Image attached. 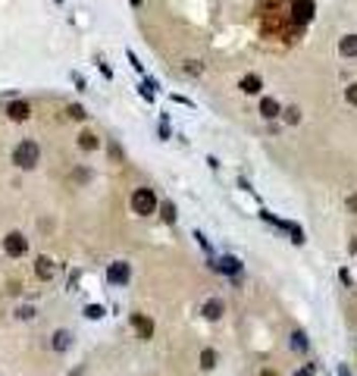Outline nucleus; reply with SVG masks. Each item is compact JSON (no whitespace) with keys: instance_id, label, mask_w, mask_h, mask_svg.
I'll use <instances>...</instances> for the list:
<instances>
[{"instance_id":"b1692460","label":"nucleus","mask_w":357,"mask_h":376,"mask_svg":"<svg viewBox=\"0 0 357 376\" xmlns=\"http://www.w3.org/2000/svg\"><path fill=\"white\" fill-rule=\"evenodd\" d=\"M201 69H204V66H201L198 60H191V63H185V73H194V76H198V73H201Z\"/></svg>"},{"instance_id":"f8f14e48","label":"nucleus","mask_w":357,"mask_h":376,"mask_svg":"<svg viewBox=\"0 0 357 376\" xmlns=\"http://www.w3.org/2000/svg\"><path fill=\"white\" fill-rule=\"evenodd\" d=\"M204 317H207V320H219V317H222V301L210 298V301L204 304Z\"/></svg>"},{"instance_id":"aec40b11","label":"nucleus","mask_w":357,"mask_h":376,"mask_svg":"<svg viewBox=\"0 0 357 376\" xmlns=\"http://www.w3.org/2000/svg\"><path fill=\"white\" fill-rule=\"evenodd\" d=\"M69 116H72V119H85L88 113H85V107H79V104H69Z\"/></svg>"},{"instance_id":"dca6fc26","label":"nucleus","mask_w":357,"mask_h":376,"mask_svg":"<svg viewBox=\"0 0 357 376\" xmlns=\"http://www.w3.org/2000/svg\"><path fill=\"white\" fill-rule=\"evenodd\" d=\"M53 348H56V351H66V348H69V332H63V329L53 332Z\"/></svg>"},{"instance_id":"4be33fe9","label":"nucleus","mask_w":357,"mask_h":376,"mask_svg":"<svg viewBox=\"0 0 357 376\" xmlns=\"http://www.w3.org/2000/svg\"><path fill=\"white\" fill-rule=\"evenodd\" d=\"M285 119H288V122L295 125V122L301 119V110H298V107H288V110H285Z\"/></svg>"},{"instance_id":"7ed1b4c3","label":"nucleus","mask_w":357,"mask_h":376,"mask_svg":"<svg viewBox=\"0 0 357 376\" xmlns=\"http://www.w3.org/2000/svg\"><path fill=\"white\" fill-rule=\"evenodd\" d=\"M4 251L10 257H22L25 251H28V242H25V235L22 232H10V235L4 238Z\"/></svg>"},{"instance_id":"2eb2a0df","label":"nucleus","mask_w":357,"mask_h":376,"mask_svg":"<svg viewBox=\"0 0 357 376\" xmlns=\"http://www.w3.org/2000/svg\"><path fill=\"white\" fill-rule=\"evenodd\" d=\"M201 367H204V370H213V367H216V351L204 348V351H201Z\"/></svg>"},{"instance_id":"4468645a","label":"nucleus","mask_w":357,"mask_h":376,"mask_svg":"<svg viewBox=\"0 0 357 376\" xmlns=\"http://www.w3.org/2000/svg\"><path fill=\"white\" fill-rule=\"evenodd\" d=\"M79 148H82V151H94V148H98V135L82 132V135H79Z\"/></svg>"},{"instance_id":"1a4fd4ad","label":"nucleus","mask_w":357,"mask_h":376,"mask_svg":"<svg viewBox=\"0 0 357 376\" xmlns=\"http://www.w3.org/2000/svg\"><path fill=\"white\" fill-rule=\"evenodd\" d=\"M338 50H342V57H357V35H345L338 41Z\"/></svg>"},{"instance_id":"f03ea898","label":"nucleus","mask_w":357,"mask_h":376,"mask_svg":"<svg viewBox=\"0 0 357 376\" xmlns=\"http://www.w3.org/2000/svg\"><path fill=\"white\" fill-rule=\"evenodd\" d=\"M132 210H135L138 217H150V213L157 210V194L150 188H135V194H132Z\"/></svg>"},{"instance_id":"6e6552de","label":"nucleus","mask_w":357,"mask_h":376,"mask_svg":"<svg viewBox=\"0 0 357 376\" xmlns=\"http://www.w3.org/2000/svg\"><path fill=\"white\" fill-rule=\"evenodd\" d=\"M35 276L44 279V282L53 279V260H50V257H38V260H35Z\"/></svg>"},{"instance_id":"20e7f679","label":"nucleus","mask_w":357,"mask_h":376,"mask_svg":"<svg viewBox=\"0 0 357 376\" xmlns=\"http://www.w3.org/2000/svg\"><path fill=\"white\" fill-rule=\"evenodd\" d=\"M291 16H295V22H310L313 19V0H291Z\"/></svg>"},{"instance_id":"6ab92c4d","label":"nucleus","mask_w":357,"mask_h":376,"mask_svg":"<svg viewBox=\"0 0 357 376\" xmlns=\"http://www.w3.org/2000/svg\"><path fill=\"white\" fill-rule=\"evenodd\" d=\"M85 317H91V320H101V317H104V307H101V304H91V307H85Z\"/></svg>"},{"instance_id":"393cba45","label":"nucleus","mask_w":357,"mask_h":376,"mask_svg":"<svg viewBox=\"0 0 357 376\" xmlns=\"http://www.w3.org/2000/svg\"><path fill=\"white\" fill-rule=\"evenodd\" d=\"M295 376H313V364H307V367H301Z\"/></svg>"},{"instance_id":"ddd939ff","label":"nucleus","mask_w":357,"mask_h":376,"mask_svg":"<svg viewBox=\"0 0 357 376\" xmlns=\"http://www.w3.org/2000/svg\"><path fill=\"white\" fill-rule=\"evenodd\" d=\"M260 113H263V119L279 116V104H276L273 97H263V100H260Z\"/></svg>"},{"instance_id":"9b49d317","label":"nucleus","mask_w":357,"mask_h":376,"mask_svg":"<svg viewBox=\"0 0 357 376\" xmlns=\"http://www.w3.org/2000/svg\"><path fill=\"white\" fill-rule=\"evenodd\" d=\"M260 88H263L260 76H244V79H241V91H244V94H260Z\"/></svg>"},{"instance_id":"9d476101","label":"nucleus","mask_w":357,"mask_h":376,"mask_svg":"<svg viewBox=\"0 0 357 376\" xmlns=\"http://www.w3.org/2000/svg\"><path fill=\"white\" fill-rule=\"evenodd\" d=\"M216 266V270H222V273H229V276H238L241 273V263L235 260V257H222L219 263H213Z\"/></svg>"},{"instance_id":"a211bd4d","label":"nucleus","mask_w":357,"mask_h":376,"mask_svg":"<svg viewBox=\"0 0 357 376\" xmlns=\"http://www.w3.org/2000/svg\"><path fill=\"white\" fill-rule=\"evenodd\" d=\"M163 220L166 223H176V207L169 204V201H163Z\"/></svg>"},{"instance_id":"f257e3e1","label":"nucleus","mask_w":357,"mask_h":376,"mask_svg":"<svg viewBox=\"0 0 357 376\" xmlns=\"http://www.w3.org/2000/svg\"><path fill=\"white\" fill-rule=\"evenodd\" d=\"M38 160H41V148L35 145V141H19L16 145V151H13V163L19 166V169H35L38 166Z\"/></svg>"},{"instance_id":"39448f33","label":"nucleus","mask_w":357,"mask_h":376,"mask_svg":"<svg viewBox=\"0 0 357 376\" xmlns=\"http://www.w3.org/2000/svg\"><path fill=\"white\" fill-rule=\"evenodd\" d=\"M107 279H110V285H125L128 279H132V270H128V263H110V270H107Z\"/></svg>"},{"instance_id":"412c9836","label":"nucleus","mask_w":357,"mask_h":376,"mask_svg":"<svg viewBox=\"0 0 357 376\" xmlns=\"http://www.w3.org/2000/svg\"><path fill=\"white\" fill-rule=\"evenodd\" d=\"M291 342H295V348H298V351H304V348H307V338H304V332H295V335H291Z\"/></svg>"},{"instance_id":"a878e982","label":"nucleus","mask_w":357,"mask_h":376,"mask_svg":"<svg viewBox=\"0 0 357 376\" xmlns=\"http://www.w3.org/2000/svg\"><path fill=\"white\" fill-rule=\"evenodd\" d=\"M348 210L357 213V194H351V198H348Z\"/></svg>"},{"instance_id":"0eeeda50","label":"nucleus","mask_w":357,"mask_h":376,"mask_svg":"<svg viewBox=\"0 0 357 376\" xmlns=\"http://www.w3.org/2000/svg\"><path fill=\"white\" fill-rule=\"evenodd\" d=\"M132 326H135V332H138L141 338H154V323H150V317L135 314V317H132Z\"/></svg>"},{"instance_id":"423d86ee","label":"nucleus","mask_w":357,"mask_h":376,"mask_svg":"<svg viewBox=\"0 0 357 376\" xmlns=\"http://www.w3.org/2000/svg\"><path fill=\"white\" fill-rule=\"evenodd\" d=\"M7 116H10L13 122H25V119L31 116V107H28L25 100H13V104L7 107Z\"/></svg>"},{"instance_id":"5701e85b","label":"nucleus","mask_w":357,"mask_h":376,"mask_svg":"<svg viewBox=\"0 0 357 376\" xmlns=\"http://www.w3.org/2000/svg\"><path fill=\"white\" fill-rule=\"evenodd\" d=\"M345 97H348V104H354V107H357V82H354V85H348Z\"/></svg>"},{"instance_id":"f3484780","label":"nucleus","mask_w":357,"mask_h":376,"mask_svg":"<svg viewBox=\"0 0 357 376\" xmlns=\"http://www.w3.org/2000/svg\"><path fill=\"white\" fill-rule=\"evenodd\" d=\"M282 226H285V229L291 232V242H295V245H304V232H301L295 223H282Z\"/></svg>"},{"instance_id":"bb28decb","label":"nucleus","mask_w":357,"mask_h":376,"mask_svg":"<svg viewBox=\"0 0 357 376\" xmlns=\"http://www.w3.org/2000/svg\"><path fill=\"white\" fill-rule=\"evenodd\" d=\"M260 376H276V373H273V370H263V373H260Z\"/></svg>"},{"instance_id":"cd10ccee","label":"nucleus","mask_w":357,"mask_h":376,"mask_svg":"<svg viewBox=\"0 0 357 376\" xmlns=\"http://www.w3.org/2000/svg\"><path fill=\"white\" fill-rule=\"evenodd\" d=\"M351 251H354V254H357V238H354V242H351Z\"/></svg>"},{"instance_id":"c85d7f7f","label":"nucleus","mask_w":357,"mask_h":376,"mask_svg":"<svg viewBox=\"0 0 357 376\" xmlns=\"http://www.w3.org/2000/svg\"><path fill=\"white\" fill-rule=\"evenodd\" d=\"M128 4H132V7H141V0H128Z\"/></svg>"}]
</instances>
